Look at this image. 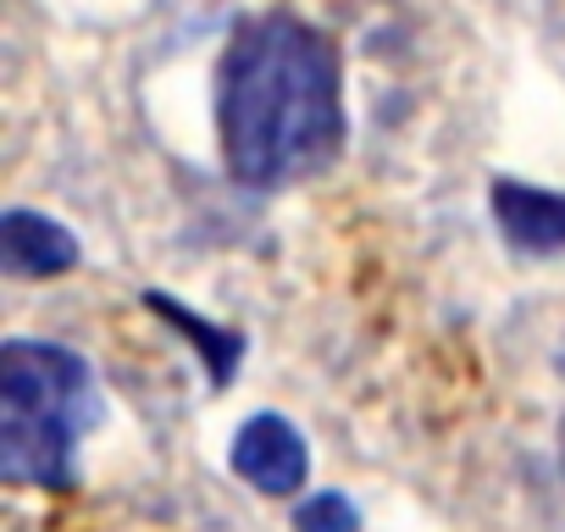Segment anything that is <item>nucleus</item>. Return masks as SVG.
<instances>
[{
    "instance_id": "f257e3e1",
    "label": "nucleus",
    "mask_w": 565,
    "mask_h": 532,
    "mask_svg": "<svg viewBox=\"0 0 565 532\" xmlns=\"http://www.w3.org/2000/svg\"><path fill=\"white\" fill-rule=\"evenodd\" d=\"M216 134L244 189L322 172L344 145V73L333 40L289 12L244 18L216 73Z\"/></svg>"
},
{
    "instance_id": "f03ea898",
    "label": "nucleus",
    "mask_w": 565,
    "mask_h": 532,
    "mask_svg": "<svg viewBox=\"0 0 565 532\" xmlns=\"http://www.w3.org/2000/svg\"><path fill=\"white\" fill-rule=\"evenodd\" d=\"M100 422V389L78 350L12 339L0 350V477L67 488L78 438Z\"/></svg>"
},
{
    "instance_id": "7ed1b4c3",
    "label": "nucleus",
    "mask_w": 565,
    "mask_h": 532,
    "mask_svg": "<svg viewBox=\"0 0 565 532\" xmlns=\"http://www.w3.org/2000/svg\"><path fill=\"white\" fill-rule=\"evenodd\" d=\"M227 466L255 488V493H271V499H289L306 488L311 477V449H306V433L277 416V411H255L238 433H233V449H227Z\"/></svg>"
},
{
    "instance_id": "20e7f679",
    "label": "nucleus",
    "mask_w": 565,
    "mask_h": 532,
    "mask_svg": "<svg viewBox=\"0 0 565 532\" xmlns=\"http://www.w3.org/2000/svg\"><path fill=\"white\" fill-rule=\"evenodd\" d=\"M0 266H7L12 278H62L78 266V238L56 216L7 211L0 216Z\"/></svg>"
},
{
    "instance_id": "39448f33",
    "label": "nucleus",
    "mask_w": 565,
    "mask_h": 532,
    "mask_svg": "<svg viewBox=\"0 0 565 532\" xmlns=\"http://www.w3.org/2000/svg\"><path fill=\"white\" fill-rule=\"evenodd\" d=\"M493 216H499V233L515 249H526V255L565 249V194H548V189L499 178L493 183Z\"/></svg>"
},
{
    "instance_id": "423d86ee",
    "label": "nucleus",
    "mask_w": 565,
    "mask_h": 532,
    "mask_svg": "<svg viewBox=\"0 0 565 532\" xmlns=\"http://www.w3.org/2000/svg\"><path fill=\"white\" fill-rule=\"evenodd\" d=\"M145 306H156L161 311V322H172L178 333H189L194 339V350H200V361H205V372H211V383L216 389H227L233 383V372H238V355H244V339L238 333H227V328H216V322H200L189 306H178V300H167V295H145Z\"/></svg>"
},
{
    "instance_id": "0eeeda50",
    "label": "nucleus",
    "mask_w": 565,
    "mask_h": 532,
    "mask_svg": "<svg viewBox=\"0 0 565 532\" xmlns=\"http://www.w3.org/2000/svg\"><path fill=\"white\" fill-rule=\"evenodd\" d=\"M295 532H361V510L350 504V493L322 488V493L300 499V510H295Z\"/></svg>"
},
{
    "instance_id": "6e6552de",
    "label": "nucleus",
    "mask_w": 565,
    "mask_h": 532,
    "mask_svg": "<svg viewBox=\"0 0 565 532\" xmlns=\"http://www.w3.org/2000/svg\"><path fill=\"white\" fill-rule=\"evenodd\" d=\"M559 466H565V427H559Z\"/></svg>"
}]
</instances>
